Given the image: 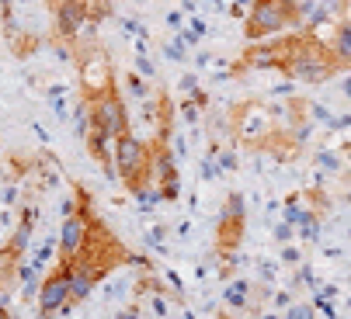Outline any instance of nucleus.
Here are the masks:
<instances>
[{"instance_id": "14", "label": "nucleus", "mask_w": 351, "mask_h": 319, "mask_svg": "<svg viewBox=\"0 0 351 319\" xmlns=\"http://www.w3.org/2000/svg\"><path fill=\"white\" fill-rule=\"evenodd\" d=\"M317 167L327 170V174H341V170H344V167H341V156L330 153V149H320V153H317Z\"/></svg>"}, {"instance_id": "3", "label": "nucleus", "mask_w": 351, "mask_h": 319, "mask_svg": "<svg viewBox=\"0 0 351 319\" xmlns=\"http://www.w3.org/2000/svg\"><path fill=\"white\" fill-rule=\"evenodd\" d=\"M49 14H53V35L70 42L84 25H101L105 18H115L112 0H45Z\"/></svg>"}, {"instance_id": "11", "label": "nucleus", "mask_w": 351, "mask_h": 319, "mask_svg": "<svg viewBox=\"0 0 351 319\" xmlns=\"http://www.w3.org/2000/svg\"><path fill=\"white\" fill-rule=\"evenodd\" d=\"M45 101L53 104V112H56V118H63V122H66V115H70V108H66V87H63V84H56V87H49V90H45Z\"/></svg>"}, {"instance_id": "7", "label": "nucleus", "mask_w": 351, "mask_h": 319, "mask_svg": "<svg viewBox=\"0 0 351 319\" xmlns=\"http://www.w3.org/2000/svg\"><path fill=\"white\" fill-rule=\"evenodd\" d=\"M154 146V181H157V191L167 205H174L181 198V170H178V153L171 149V142H157L149 139Z\"/></svg>"}, {"instance_id": "9", "label": "nucleus", "mask_w": 351, "mask_h": 319, "mask_svg": "<svg viewBox=\"0 0 351 319\" xmlns=\"http://www.w3.org/2000/svg\"><path fill=\"white\" fill-rule=\"evenodd\" d=\"M174 118H178V104L167 90H157V122H154V139L171 142L174 139Z\"/></svg>"}, {"instance_id": "26", "label": "nucleus", "mask_w": 351, "mask_h": 319, "mask_svg": "<svg viewBox=\"0 0 351 319\" xmlns=\"http://www.w3.org/2000/svg\"><path fill=\"white\" fill-rule=\"evenodd\" d=\"M216 319H237L233 312H216Z\"/></svg>"}, {"instance_id": "29", "label": "nucleus", "mask_w": 351, "mask_h": 319, "mask_svg": "<svg viewBox=\"0 0 351 319\" xmlns=\"http://www.w3.org/2000/svg\"><path fill=\"white\" fill-rule=\"evenodd\" d=\"M115 319H119V316H115Z\"/></svg>"}, {"instance_id": "25", "label": "nucleus", "mask_w": 351, "mask_h": 319, "mask_svg": "<svg viewBox=\"0 0 351 319\" xmlns=\"http://www.w3.org/2000/svg\"><path fill=\"white\" fill-rule=\"evenodd\" d=\"M181 11H184V14H195V11H198V0H184Z\"/></svg>"}, {"instance_id": "20", "label": "nucleus", "mask_w": 351, "mask_h": 319, "mask_svg": "<svg viewBox=\"0 0 351 319\" xmlns=\"http://www.w3.org/2000/svg\"><path fill=\"white\" fill-rule=\"evenodd\" d=\"M299 260H303V253H299L295 246H285V250H282V264H289V268H295Z\"/></svg>"}, {"instance_id": "16", "label": "nucleus", "mask_w": 351, "mask_h": 319, "mask_svg": "<svg viewBox=\"0 0 351 319\" xmlns=\"http://www.w3.org/2000/svg\"><path fill=\"white\" fill-rule=\"evenodd\" d=\"M292 240H295V226H292V222H285V219H282V222H278V226H275V243H278V246H289V243H292Z\"/></svg>"}, {"instance_id": "19", "label": "nucleus", "mask_w": 351, "mask_h": 319, "mask_svg": "<svg viewBox=\"0 0 351 319\" xmlns=\"http://www.w3.org/2000/svg\"><path fill=\"white\" fill-rule=\"evenodd\" d=\"M188 97H191V101H195V104H198V108H202V112L209 108V90H202V87H195V90H191Z\"/></svg>"}, {"instance_id": "1", "label": "nucleus", "mask_w": 351, "mask_h": 319, "mask_svg": "<svg viewBox=\"0 0 351 319\" xmlns=\"http://www.w3.org/2000/svg\"><path fill=\"white\" fill-rule=\"evenodd\" d=\"M306 25L303 0H250V11L243 18V38L261 42L282 31H295Z\"/></svg>"}, {"instance_id": "22", "label": "nucleus", "mask_w": 351, "mask_h": 319, "mask_svg": "<svg viewBox=\"0 0 351 319\" xmlns=\"http://www.w3.org/2000/svg\"><path fill=\"white\" fill-rule=\"evenodd\" d=\"M195 87H198V84H195V77H191V73H184V77H181V90H188V94H191Z\"/></svg>"}, {"instance_id": "8", "label": "nucleus", "mask_w": 351, "mask_h": 319, "mask_svg": "<svg viewBox=\"0 0 351 319\" xmlns=\"http://www.w3.org/2000/svg\"><path fill=\"white\" fill-rule=\"evenodd\" d=\"M327 42L334 49L341 70H351V14H337V21H330Z\"/></svg>"}, {"instance_id": "12", "label": "nucleus", "mask_w": 351, "mask_h": 319, "mask_svg": "<svg viewBox=\"0 0 351 319\" xmlns=\"http://www.w3.org/2000/svg\"><path fill=\"white\" fill-rule=\"evenodd\" d=\"M164 56L174 60V63H184V60H188V42H184L181 35H174L171 42H164Z\"/></svg>"}, {"instance_id": "10", "label": "nucleus", "mask_w": 351, "mask_h": 319, "mask_svg": "<svg viewBox=\"0 0 351 319\" xmlns=\"http://www.w3.org/2000/svg\"><path fill=\"white\" fill-rule=\"evenodd\" d=\"M299 198L306 201V208H313V212H320V216H327V212L334 208V194L324 188V181H317V184H310V188H303L299 191Z\"/></svg>"}, {"instance_id": "27", "label": "nucleus", "mask_w": 351, "mask_h": 319, "mask_svg": "<svg viewBox=\"0 0 351 319\" xmlns=\"http://www.w3.org/2000/svg\"><path fill=\"white\" fill-rule=\"evenodd\" d=\"M344 97H351V80H344Z\"/></svg>"}, {"instance_id": "21", "label": "nucleus", "mask_w": 351, "mask_h": 319, "mask_svg": "<svg viewBox=\"0 0 351 319\" xmlns=\"http://www.w3.org/2000/svg\"><path fill=\"white\" fill-rule=\"evenodd\" d=\"M181 14H184V11H171V14H167V25L178 28V31H181Z\"/></svg>"}, {"instance_id": "4", "label": "nucleus", "mask_w": 351, "mask_h": 319, "mask_svg": "<svg viewBox=\"0 0 351 319\" xmlns=\"http://www.w3.org/2000/svg\"><path fill=\"white\" fill-rule=\"evenodd\" d=\"M243 236H247V198L243 191H230L219 212V222H216L213 257H237Z\"/></svg>"}, {"instance_id": "24", "label": "nucleus", "mask_w": 351, "mask_h": 319, "mask_svg": "<svg viewBox=\"0 0 351 319\" xmlns=\"http://www.w3.org/2000/svg\"><path fill=\"white\" fill-rule=\"evenodd\" d=\"M32 129H35V136L42 139V146H49V132H45V129H42L38 122H32Z\"/></svg>"}, {"instance_id": "6", "label": "nucleus", "mask_w": 351, "mask_h": 319, "mask_svg": "<svg viewBox=\"0 0 351 319\" xmlns=\"http://www.w3.org/2000/svg\"><path fill=\"white\" fill-rule=\"evenodd\" d=\"M87 108H90V125L105 129L112 139L132 132V125H129V108H125V101H122V90H119V87H112V90H105L101 97L87 101Z\"/></svg>"}, {"instance_id": "18", "label": "nucleus", "mask_w": 351, "mask_h": 319, "mask_svg": "<svg viewBox=\"0 0 351 319\" xmlns=\"http://www.w3.org/2000/svg\"><path fill=\"white\" fill-rule=\"evenodd\" d=\"M181 115H184V122H188V125H195L198 118H202V108H198V104H195V101L188 97V101L181 104Z\"/></svg>"}, {"instance_id": "17", "label": "nucleus", "mask_w": 351, "mask_h": 319, "mask_svg": "<svg viewBox=\"0 0 351 319\" xmlns=\"http://www.w3.org/2000/svg\"><path fill=\"white\" fill-rule=\"evenodd\" d=\"M136 70H139L143 77H157V66H154V60H149L146 52H136Z\"/></svg>"}, {"instance_id": "5", "label": "nucleus", "mask_w": 351, "mask_h": 319, "mask_svg": "<svg viewBox=\"0 0 351 319\" xmlns=\"http://www.w3.org/2000/svg\"><path fill=\"white\" fill-rule=\"evenodd\" d=\"M70 295H73L70 264L56 257V264L42 275V288H38V312H35V319H63V309L70 305Z\"/></svg>"}, {"instance_id": "28", "label": "nucleus", "mask_w": 351, "mask_h": 319, "mask_svg": "<svg viewBox=\"0 0 351 319\" xmlns=\"http://www.w3.org/2000/svg\"><path fill=\"white\" fill-rule=\"evenodd\" d=\"M0 156H4V139H0Z\"/></svg>"}, {"instance_id": "2", "label": "nucleus", "mask_w": 351, "mask_h": 319, "mask_svg": "<svg viewBox=\"0 0 351 319\" xmlns=\"http://www.w3.org/2000/svg\"><path fill=\"white\" fill-rule=\"evenodd\" d=\"M112 149H115V174L132 198H139L149 188H157V181H154V146H149V139L125 132L112 142Z\"/></svg>"}, {"instance_id": "13", "label": "nucleus", "mask_w": 351, "mask_h": 319, "mask_svg": "<svg viewBox=\"0 0 351 319\" xmlns=\"http://www.w3.org/2000/svg\"><path fill=\"white\" fill-rule=\"evenodd\" d=\"M125 87H129V94H132V97H139V101H146L149 94H154L143 73H125Z\"/></svg>"}, {"instance_id": "15", "label": "nucleus", "mask_w": 351, "mask_h": 319, "mask_svg": "<svg viewBox=\"0 0 351 319\" xmlns=\"http://www.w3.org/2000/svg\"><path fill=\"white\" fill-rule=\"evenodd\" d=\"M313 309H317L313 302H295V305H292L282 319H317V312H313Z\"/></svg>"}, {"instance_id": "23", "label": "nucleus", "mask_w": 351, "mask_h": 319, "mask_svg": "<svg viewBox=\"0 0 351 319\" xmlns=\"http://www.w3.org/2000/svg\"><path fill=\"white\" fill-rule=\"evenodd\" d=\"M209 63H213L209 52H195V66H209Z\"/></svg>"}]
</instances>
